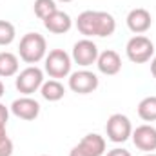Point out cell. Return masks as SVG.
<instances>
[{"label": "cell", "instance_id": "obj_15", "mask_svg": "<svg viewBox=\"0 0 156 156\" xmlns=\"http://www.w3.org/2000/svg\"><path fill=\"white\" fill-rule=\"evenodd\" d=\"M40 94H42V98L47 100V102H58V100L64 98L66 89H64V85L60 83V80L51 78V80H47V82L42 83V87H40Z\"/></svg>", "mask_w": 156, "mask_h": 156}, {"label": "cell", "instance_id": "obj_18", "mask_svg": "<svg viewBox=\"0 0 156 156\" xmlns=\"http://www.w3.org/2000/svg\"><path fill=\"white\" fill-rule=\"evenodd\" d=\"M56 0H35L33 4V11L40 20H45L49 15H53L56 11Z\"/></svg>", "mask_w": 156, "mask_h": 156}, {"label": "cell", "instance_id": "obj_2", "mask_svg": "<svg viewBox=\"0 0 156 156\" xmlns=\"http://www.w3.org/2000/svg\"><path fill=\"white\" fill-rule=\"evenodd\" d=\"M18 55L26 64H38L47 55V42L40 33H26L20 38Z\"/></svg>", "mask_w": 156, "mask_h": 156}, {"label": "cell", "instance_id": "obj_5", "mask_svg": "<svg viewBox=\"0 0 156 156\" xmlns=\"http://www.w3.org/2000/svg\"><path fill=\"white\" fill-rule=\"evenodd\" d=\"M105 133H107V138L113 144H123L133 134V123L125 115L115 113V115L109 116L107 123H105Z\"/></svg>", "mask_w": 156, "mask_h": 156}, {"label": "cell", "instance_id": "obj_29", "mask_svg": "<svg viewBox=\"0 0 156 156\" xmlns=\"http://www.w3.org/2000/svg\"><path fill=\"white\" fill-rule=\"evenodd\" d=\"M44 156H47V154H44Z\"/></svg>", "mask_w": 156, "mask_h": 156}, {"label": "cell", "instance_id": "obj_27", "mask_svg": "<svg viewBox=\"0 0 156 156\" xmlns=\"http://www.w3.org/2000/svg\"><path fill=\"white\" fill-rule=\"evenodd\" d=\"M144 156H156V154H154V153H145Z\"/></svg>", "mask_w": 156, "mask_h": 156}, {"label": "cell", "instance_id": "obj_20", "mask_svg": "<svg viewBox=\"0 0 156 156\" xmlns=\"http://www.w3.org/2000/svg\"><path fill=\"white\" fill-rule=\"evenodd\" d=\"M13 149H15V145H13V140L9 136L0 142V156H11L13 154Z\"/></svg>", "mask_w": 156, "mask_h": 156}, {"label": "cell", "instance_id": "obj_23", "mask_svg": "<svg viewBox=\"0 0 156 156\" xmlns=\"http://www.w3.org/2000/svg\"><path fill=\"white\" fill-rule=\"evenodd\" d=\"M69 156H89L80 145H75L73 149H71V153H69Z\"/></svg>", "mask_w": 156, "mask_h": 156}, {"label": "cell", "instance_id": "obj_1", "mask_svg": "<svg viewBox=\"0 0 156 156\" xmlns=\"http://www.w3.org/2000/svg\"><path fill=\"white\" fill-rule=\"evenodd\" d=\"M76 29L85 38H105L116 31V20L111 13L105 11H83L76 18Z\"/></svg>", "mask_w": 156, "mask_h": 156}, {"label": "cell", "instance_id": "obj_3", "mask_svg": "<svg viewBox=\"0 0 156 156\" xmlns=\"http://www.w3.org/2000/svg\"><path fill=\"white\" fill-rule=\"evenodd\" d=\"M45 64H44V69L45 73L55 80H60V78H66L71 75V67H73V58L69 53H66L64 49H51L47 55H45Z\"/></svg>", "mask_w": 156, "mask_h": 156}, {"label": "cell", "instance_id": "obj_8", "mask_svg": "<svg viewBox=\"0 0 156 156\" xmlns=\"http://www.w3.org/2000/svg\"><path fill=\"white\" fill-rule=\"evenodd\" d=\"M98 76L93 71L82 69L69 75V89L76 94H89L98 89Z\"/></svg>", "mask_w": 156, "mask_h": 156}, {"label": "cell", "instance_id": "obj_19", "mask_svg": "<svg viewBox=\"0 0 156 156\" xmlns=\"http://www.w3.org/2000/svg\"><path fill=\"white\" fill-rule=\"evenodd\" d=\"M16 37V29L11 22L0 20V45H9Z\"/></svg>", "mask_w": 156, "mask_h": 156}, {"label": "cell", "instance_id": "obj_14", "mask_svg": "<svg viewBox=\"0 0 156 156\" xmlns=\"http://www.w3.org/2000/svg\"><path fill=\"white\" fill-rule=\"evenodd\" d=\"M78 145L87 153L89 156H104L105 154V138L100 136L98 133H89L85 134Z\"/></svg>", "mask_w": 156, "mask_h": 156}, {"label": "cell", "instance_id": "obj_9", "mask_svg": "<svg viewBox=\"0 0 156 156\" xmlns=\"http://www.w3.org/2000/svg\"><path fill=\"white\" fill-rule=\"evenodd\" d=\"M133 144L136 145V149L144 151V153H153L156 151V127L144 123L138 125L136 129H133Z\"/></svg>", "mask_w": 156, "mask_h": 156}, {"label": "cell", "instance_id": "obj_26", "mask_svg": "<svg viewBox=\"0 0 156 156\" xmlns=\"http://www.w3.org/2000/svg\"><path fill=\"white\" fill-rule=\"evenodd\" d=\"M4 93H5V87H4V82L0 80V98L4 96Z\"/></svg>", "mask_w": 156, "mask_h": 156}, {"label": "cell", "instance_id": "obj_4", "mask_svg": "<svg viewBox=\"0 0 156 156\" xmlns=\"http://www.w3.org/2000/svg\"><path fill=\"white\" fill-rule=\"evenodd\" d=\"M125 55L133 64H145L154 56V44L144 35H134L125 45Z\"/></svg>", "mask_w": 156, "mask_h": 156}, {"label": "cell", "instance_id": "obj_6", "mask_svg": "<svg viewBox=\"0 0 156 156\" xmlns=\"http://www.w3.org/2000/svg\"><path fill=\"white\" fill-rule=\"evenodd\" d=\"M44 83V71L37 66H29L24 71H20L16 75L15 85L18 89V93H22L24 96H29L33 93H37Z\"/></svg>", "mask_w": 156, "mask_h": 156}, {"label": "cell", "instance_id": "obj_22", "mask_svg": "<svg viewBox=\"0 0 156 156\" xmlns=\"http://www.w3.org/2000/svg\"><path fill=\"white\" fill-rule=\"evenodd\" d=\"M105 156H133L127 149H120V147H115V149H111V151H107V154Z\"/></svg>", "mask_w": 156, "mask_h": 156}, {"label": "cell", "instance_id": "obj_13", "mask_svg": "<svg viewBox=\"0 0 156 156\" xmlns=\"http://www.w3.org/2000/svg\"><path fill=\"white\" fill-rule=\"evenodd\" d=\"M96 67L102 75H107V76H115L122 71V58L116 51L113 49H107V51H102L98 55V60H96Z\"/></svg>", "mask_w": 156, "mask_h": 156}, {"label": "cell", "instance_id": "obj_25", "mask_svg": "<svg viewBox=\"0 0 156 156\" xmlns=\"http://www.w3.org/2000/svg\"><path fill=\"white\" fill-rule=\"evenodd\" d=\"M7 138V133H5V125H0V142Z\"/></svg>", "mask_w": 156, "mask_h": 156}, {"label": "cell", "instance_id": "obj_28", "mask_svg": "<svg viewBox=\"0 0 156 156\" xmlns=\"http://www.w3.org/2000/svg\"><path fill=\"white\" fill-rule=\"evenodd\" d=\"M58 2H73V0H58Z\"/></svg>", "mask_w": 156, "mask_h": 156}, {"label": "cell", "instance_id": "obj_12", "mask_svg": "<svg viewBox=\"0 0 156 156\" xmlns=\"http://www.w3.org/2000/svg\"><path fill=\"white\" fill-rule=\"evenodd\" d=\"M42 22H44V27L53 35H64L73 27V18L66 11H60V9H56L53 15H49Z\"/></svg>", "mask_w": 156, "mask_h": 156}, {"label": "cell", "instance_id": "obj_16", "mask_svg": "<svg viewBox=\"0 0 156 156\" xmlns=\"http://www.w3.org/2000/svg\"><path fill=\"white\" fill-rule=\"evenodd\" d=\"M18 56L15 53L9 51H2L0 53V78H9L15 76L18 73Z\"/></svg>", "mask_w": 156, "mask_h": 156}, {"label": "cell", "instance_id": "obj_7", "mask_svg": "<svg viewBox=\"0 0 156 156\" xmlns=\"http://www.w3.org/2000/svg\"><path fill=\"white\" fill-rule=\"evenodd\" d=\"M98 55H100V53H98V45H96L93 40L91 38H82L73 45L71 58H73V62L78 64V66L89 67V66L96 64Z\"/></svg>", "mask_w": 156, "mask_h": 156}, {"label": "cell", "instance_id": "obj_10", "mask_svg": "<svg viewBox=\"0 0 156 156\" xmlns=\"http://www.w3.org/2000/svg\"><path fill=\"white\" fill-rule=\"evenodd\" d=\"M11 113L20 120H26V122H31L35 118H38L40 115V104L31 98V96H20L16 98L13 104H11Z\"/></svg>", "mask_w": 156, "mask_h": 156}, {"label": "cell", "instance_id": "obj_17", "mask_svg": "<svg viewBox=\"0 0 156 156\" xmlns=\"http://www.w3.org/2000/svg\"><path fill=\"white\" fill-rule=\"evenodd\" d=\"M138 116L144 122H156V96H145L138 104Z\"/></svg>", "mask_w": 156, "mask_h": 156}, {"label": "cell", "instance_id": "obj_21", "mask_svg": "<svg viewBox=\"0 0 156 156\" xmlns=\"http://www.w3.org/2000/svg\"><path fill=\"white\" fill-rule=\"evenodd\" d=\"M7 120H9V107L0 104V125H7Z\"/></svg>", "mask_w": 156, "mask_h": 156}, {"label": "cell", "instance_id": "obj_11", "mask_svg": "<svg viewBox=\"0 0 156 156\" xmlns=\"http://www.w3.org/2000/svg\"><path fill=\"white\" fill-rule=\"evenodd\" d=\"M125 22H127V27H129L134 35H144L145 31L151 29V26H153V16H151V13H149L147 9H144V7H134V9L129 11Z\"/></svg>", "mask_w": 156, "mask_h": 156}, {"label": "cell", "instance_id": "obj_24", "mask_svg": "<svg viewBox=\"0 0 156 156\" xmlns=\"http://www.w3.org/2000/svg\"><path fill=\"white\" fill-rule=\"evenodd\" d=\"M151 73H153V76L156 78V56L151 58Z\"/></svg>", "mask_w": 156, "mask_h": 156}]
</instances>
